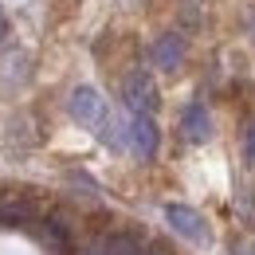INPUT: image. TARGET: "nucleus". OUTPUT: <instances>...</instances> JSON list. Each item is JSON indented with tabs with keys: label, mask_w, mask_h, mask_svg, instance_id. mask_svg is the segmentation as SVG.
Returning <instances> with one entry per match:
<instances>
[{
	"label": "nucleus",
	"mask_w": 255,
	"mask_h": 255,
	"mask_svg": "<svg viewBox=\"0 0 255 255\" xmlns=\"http://www.w3.org/2000/svg\"><path fill=\"white\" fill-rule=\"evenodd\" d=\"M126 149L141 161H149L157 153V126H153L149 114H129L126 118Z\"/></svg>",
	"instance_id": "f257e3e1"
},
{
	"label": "nucleus",
	"mask_w": 255,
	"mask_h": 255,
	"mask_svg": "<svg viewBox=\"0 0 255 255\" xmlns=\"http://www.w3.org/2000/svg\"><path fill=\"white\" fill-rule=\"evenodd\" d=\"M165 220L189 244H208V224H204V216L196 208H189V204H165Z\"/></svg>",
	"instance_id": "f03ea898"
},
{
	"label": "nucleus",
	"mask_w": 255,
	"mask_h": 255,
	"mask_svg": "<svg viewBox=\"0 0 255 255\" xmlns=\"http://www.w3.org/2000/svg\"><path fill=\"white\" fill-rule=\"evenodd\" d=\"M126 106L129 114H153L157 110V87L145 71H133L126 79Z\"/></svg>",
	"instance_id": "7ed1b4c3"
},
{
	"label": "nucleus",
	"mask_w": 255,
	"mask_h": 255,
	"mask_svg": "<svg viewBox=\"0 0 255 255\" xmlns=\"http://www.w3.org/2000/svg\"><path fill=\"white\" fill-rule=\"evenodd\" d=\"M181 133L189 137V141H208V133H212V122H208V110H204V102H189L185 106V114H181Z\"/></svg>",
	"instance_id": "20e7f679"
},
{
	"label": "nucleus",
	"mask_w": 255,
	"mask_h": 255,
	"mask_svg": "<svg viewBox=\"0 0 255 255\" xmlns=\"http://www.w3.org/2000/svg\"><path fill=\"white\" fill-rule=\"evenodd\" d=\"M137 236H126V232H114V236H98L95 244L87 248L83 255H133L137 252Z\"/></svg>",
	"instance_id": "39448f33"
},
{
	"label": "nucleus",
	"mask_w": 255,
	"mask_h": 255,
	"mask_svg": "<svg viewBox=\"0 0 255 255\" xmlns=\"http://www.w3.org/2000/svg\"><path fill=\"white\" fill-rule=\"evenodd\" d=\"M181 39L177 35H161L157 39V47H153V59H157V67H177L181 63Z\"/></svg>",
	"instance_id": "423d86ee"
},
{
	"label": "nucleus",
	"mask_w": 255,
	"mask_h": 255,
	"mask_svg": "<svg viewBox=\"0 0 255 255\" xmlns=\"http://www.w3.org/2000/svg\"><path fill=\"white\" fill-rule=\"evenodd\" d=\"M133 255H169V252H165V248H157V244H145V240H141Z\"/></svg>",
	"instance_id": "0eeeda50"
},
{
	"label": "nucleus",
	"mask_w": 255,
	"mask_h": 255,
	"mask_svg": "<svg viewBox=\"0 0 255 255\" xmlns=\"http://www.w3.org/2000/svg\"><path fill=\"white\" fill-rule=\"evenodd\" d=\"M248 153H252V161H255V122H252V129H248Z\"/></svg>",
	"instance_id": "6e6552de"
},
{
	"label": "nucleus",
	"mask_w": 255,
	"mask_h": 255,
	"mask_svg": "<svg viewBox=\"0 0 255 255\" xmlns=\"http://www.w3.org/2000/svg\"><path fill=\"white\" fill-rule=\"evenodd\" d=\"M232 255H255V244H240V248H236Z\"/></svg>",
	"instance_id": "1a4fd4ad"
},
{
	"label": "nucleus",
	"mask_w": 255,
	"mask_h": 255,
	"mask_svg": "<svg viewBox=\"0 0 255 255\" xmlns=\"http://www.w3.org/2000/svg\"><path fill=\"white\" fill-rule=\"evenodd\" d=\"M0 32H4V12H0Z\"/></svg>",
	"instance_id": "9d476101"
},
{
	"label": "nucleus",
	"mask_w": 255,
	"mask_h": 255,
	"mask_svg": "<svg viewBox=\"0 0 255 255\" xmlns=\"http://www.w3.org/2000/svg\"><path fill=\"white\" fill-rule=\"evenodd\" d=\"M252 28H255V20H252Z\"/></svg>",
	"instance_id": "9b49d317"
}]
</instances>
